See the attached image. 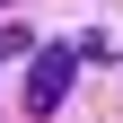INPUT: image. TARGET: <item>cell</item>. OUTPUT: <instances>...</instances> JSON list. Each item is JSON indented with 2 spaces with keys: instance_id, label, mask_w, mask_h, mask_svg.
Listing matches in <instances>:
<instances>
[{
  "instance_id": "6da1fadb",
  "label": "cell",
  "mask_w": 123,
  "mask_h": 123,
  "mask_svg": "<svg viewBox=\"0 0 123 123\" xmlns=\"http://www.w3.org/2000/svg\"><path fill=\"white\" fill-rule=\"evenodd\" d=\"M70 105V44H44L26 62V114H62Z\"/></svg>"
}]
</instances>
